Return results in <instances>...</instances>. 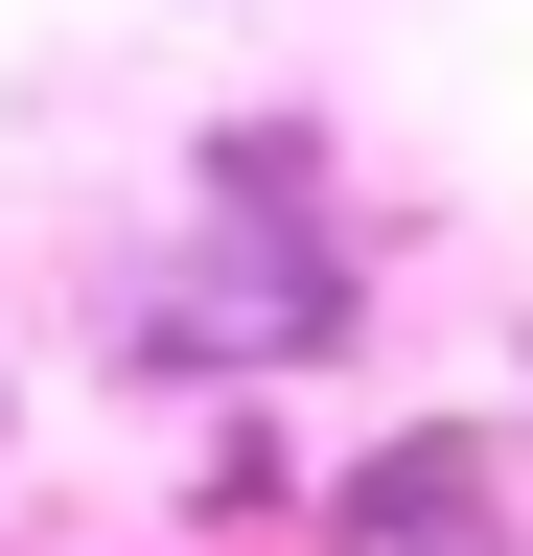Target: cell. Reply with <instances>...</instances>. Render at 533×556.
I'll list each match as a JSON object with an SVG mask.
<instances>
[{
  "mask_svg": "<svg viewBox=\"0 0 533 556\" xmlns=\"http://www.w3.org/2000/svg\"><path fill=\"white\" fill-rule=\"evenodd\" d=\"M325 533H348V556H510V441L418 417V441H371L348 486H325Z\"/></svg>",
  "mask_w": 533,
  "mask_h": 556,
  "instance_id": "cell-1",
  "label": "cell"
}]
</instances>
